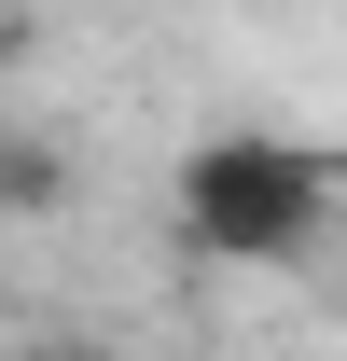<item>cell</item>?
<instances>
[{
    "label": "cell",
    "mask_w": 347,
    "mask_h": 361,
    "mask_svg": "<svg viewBox=\"0 0 347 361\" xmlns=\"http://www.w3.org/2000/svg\"><path fill=\"white\" fill-rule=\"evenodd\" d=\"M319 209H334V167L305 139H195L181 153V236L209 264H292V250H319Z\"/></svg>",
    "instance_id": "obj_1"
},
{
    "label": "cell",
    "mask_w": 347,
    "mask_h": 361,
    "mask_svg": "<svg viewBox=\"0 0 347 361\" xmlns=\"http://www.w3.org/2000/svg\"><path fill=\"white\" fill-rule=\"evenodd\" d=\"M56 195H70V167L42 139H0V209H56Z\"/></svg>",
    "instance_id": "obj_2"
},
{
    "label": "cell",
    "mask_w": 347,
    "mask_h": 361,
    "mask_svg": "<svg viewBox=\"0 0 347 361\" xmlns=\"http://www.w3.org/2000/svg\"><path fill=\"white\" fill-rule=\"evenodd\" d=\"M14 42H28V28H14V14H0V70H14Z\"/></svg>",
    "instance_id": "obj_3"
}]
</instances>
